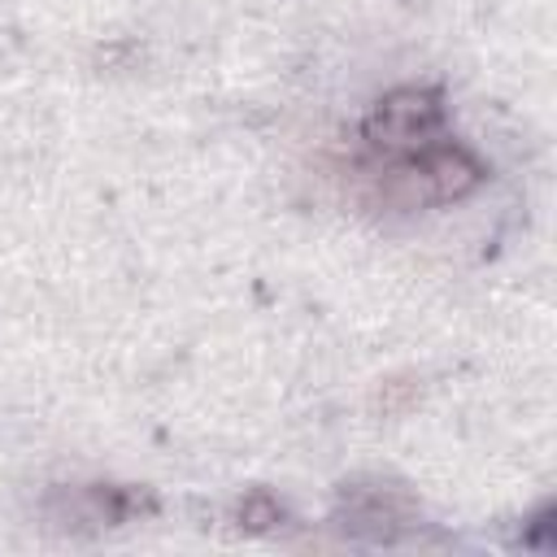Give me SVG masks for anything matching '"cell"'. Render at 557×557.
<instances>
[{
    "instance_id": "3",
    "label": "cell",
    "mask_w": 557,
    "mask_h": 557,
    "mask_svg": "<svg viewBox=\"0 0 557 557\" xmlns=\"http://www.w3.org/2000/svg\"><path fill=\"white\" fill-rule=\"evenodd\" d=\"M44 509L61 527H117L135 513H152L157 500L148 492H135V487L87 483V487H57Z\"/></svg>"
},
{
    "instance_id": "1",
    "label": "cell",
    "mask_w": 557,
    "mask_h": 557,
    "mask_svg": "<svg viewBox=\"0 0 557 557\" xmlns=\"http://www.w3.org/2000/svg\"><path fill=\"white\" fill-rule=\"evenodd\" d=\"M422 505L418 496L396 483V479H379V474H357L339 483V509L335 522L366 544H396L409 527H418Z\"/></svg>"
},
{
    "instance_id": "2",
    "label": "cell",
    "mask_w": 557,
    "mask_h": 557,
    "mask_svg": "<svg viewBox=\"0 0 557 557\" xmlns=\"http://www.w3.org/2000/svg\"><path fill=\"white\" fill-rule=\"evenodd\" d=\"M440 126H444L440 91H431V87H392L366 113L361 131H366V144L374 152H383L387 161H405V157L426 152L435 144Z\"/></svg>"
},
{
    "instance_id": "5",
    "label": "cell",
    "mask_w": 557,
    "mask_h": 557,
    "mask_svg": "<svg viewBox=\"0 0 557 557\" xmlns=\"http://www.w3.org/2000/svg\"><path fill=\"white\" fill-rule=\"evenodd\" d=\"M422 396V383L413 374H392V379H379V387L370 392V409L379 418H400L405 409H413Z\"/></svg>"
},
{
    "instance_id": "6",
    "label": "cell",
    "mask_w": 557,
    "mask_h": 557,
    "mask_svg": "<svg viewBox=\"0 0 557 557\" xmlns=\"http://www.w3.org/2000/svg\"><path fill=\"white\" fill-rule=\"evenodd\" d=\"M235 518H239V527H244V531H252V535H265V531H274V527H283V522H287L283 505H278V500H274L265 487L248 492V496L239 500Z\"/></svg>"
},
{
    "instance_id": "4",
    "label": "cell",
    "mask_w": 557,
    "mask_h": 557,
    "mask_svg": "<svg viewBox=\"0 0 557 557\" xmlns=\"http://www.w3.org/2000/svg\"><path fill=\"white\" fill-rule=\"evenodd\" d=\"M418 165L426 174V187H431L435 205L461 200V196H470L487 178L483 161L470 148H461V144H431L426 152H418Z\"/></svg>"
},
{
    "instance_id": "7",
    "label": "cell",
    "mask_w": 557,
    "mask_h": 557,
    "mask_svg": "<svg viewBox=\"0 0 557 557\" xmlns=\"http://www.w3.org/2000/svg\"><path fill=\"white\" fill-rule=\"evenodd\" d=\"M535 531H548V509H544V513L535 518ZM527 544H540V548H548V544H544L540 535H527Z\"/></svg>"
}]
</instances>
